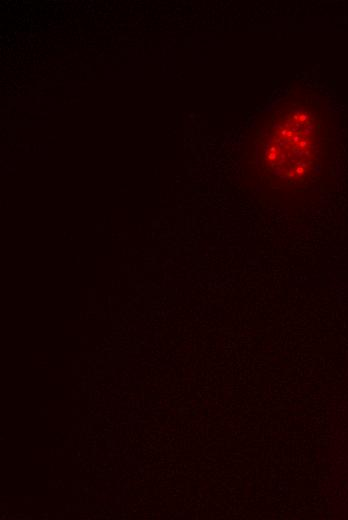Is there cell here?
Returning a JSON list of instances; mask_svg holds the SVG:
<instances>
[{"label": "cell", "instance_id": "1", "mask_svg": "<svg viewBox=\"0 0 348 520\" xmlns=\"http://www.w3.org/2000/svg\"><path fill=\"white\" fill-rule=\"evenodd\" d=\"M329 111L317 95H291L254 129V163L272 189L300 190L315 180L332 141Z\"/></svg>", "mask_w": 348, "mask_h": 520}]
</instances>
